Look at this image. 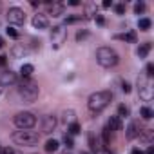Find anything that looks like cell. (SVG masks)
<instances>
[{"label": "cell", "instance_id": "obj_1", "mask_svg": "<svg viewBox=\"0 0 154 154\" xmlns=\"http://www.w3.org/2000/svg\"><path fill=\"white\" fill-rule=\"evenodd\" d=\"M111 100H112V94L109 93V91H96V93H93L91 96H89V102H87V105H89V109H91V112H102L109 103H111Z\"/></svg>", "mask_w": 154, "mask_h": 154}, {"label": "cell", "instance_id": "obj_4", "mask_svg": "<svg viewBox=\"0 0 154 154\" xmlns=\"http://www.w3.org/2000/svg\"><path fill=\"white\" fill-rule=\"evenodd\" d=\"M13 141L17 145H22V147H33L38 143V134L33 132V131H17L13 132Z\"/></svg>", "mask_w": 154, "mask_h": 154}, {"label": "cell", "instance_id": "obj_21", "mask_svg": "<svg viewBox=\"0 0 154 154\" xmlns=\"http://www.w3.org/2000/svg\"><path fill=\"white\" fill-rule=\"evenodd\" d=\"M87 140H89V145H91V150H93V152H98V150H100V147H98V140L94 138V134H93V132H91V134L87 136Z\"/></svg>", "mask_w": 154, "mask_h": 154}, {"label": "cell", "instance_id": "obj_6", "mask_svg": "<svg viewBox=\"0 0 154 154\" xmlns=\"http://www.w3.org/2000/svg\"><path fill=\"white\" fill-rule=\"evenodd\" d=\"M138 91H140V98L143 100H152L154 96V87H152V80L147 78V76H143V78L138 80Z\"/></svg>", "mask_w": 154, "mask_h": 154}, {"label": "cell", "instance_id": "obj_8", "mask_svg": "<svg viewBox=\"0 0 154 154\" xmlns=\"http://www.w3.org/2000/svg\"><path fill=\"white\" fill-rule=\"evenodd\" d=\"M51 40H53V45H54V47H60V45H62V44L67 40V31H65L62 26H56V27H53Z\"/></svg>", "mask_w": 154, "mask_h": 154}, {"label": "cell", "instance_id": "obj_15", "mask_svg": "<svg viewBox=\"0 0 154 154\" xmlns=\"http://www.w3.org/2000/svg\"><path fill=\"white\" fill-rule=\"evenodd\" d=\"M33 71H35V67H33L31 63H24V65L20 67V74H22V78H29V76L33 74Z\"/></svg>", "mask_w": 154, "mask_h": 154}, {"label": "cell", "instance_id": "obj_35", "mask_svg": "<svg viewBox=\"0 0 154 154\" xmlns=\"http://www.w3.org/2000/svg\"><path fill=\"white\" fill-rule=\"evenodd\" d=\"M6 63H8V56L2 54V56H0V65H6Z\"/></svg>", "mask_w": 154, "mask_h": 154}, {"label": "cell", "instance_id": "obj_20", "mask_svg": "<svg viewBox=\"0 0 154 154\" xmlns=\"http://www.w3.org/2000/svg\"><path fill=\"white\" fill-rule=\"evenodd\" d=\"M58 145H60V143H58L56 140H47L45 145H44V149H45L47 152H54V150L58 149Z\"/></svg>", "mask_w": 154, "mask_h": 154}, {"label": "cell", "instance_id": "obj_10", "mask_svg": "<svg viewBox=\"0 0 154 154\" xmlns=\"http://www.w3.org/2000/svg\"><path fill=\"white\" fill-rule=\"evenodd\" d=\"M54 127H56V118L54 116H45L44 118V123H42V132L49 134V132H53Z\"/></svg>", "mask_w": 154, "mask_h": 154}, {"label": "cell", "instance_id": "obj_26", "mask_svg": "<svg viewBox=\"0 0 154 154\" xmlns=\"http://www.w3.org/2000/svg\"><path fill=\"white\" fill-rule=\"evenodd\" d=\"M69 132H71V134H78V132H80V123L72 122V123L69 125Z\"/></svg>", "mask_w": 154, "mask_h": 154}, {"label": "cell", "instance_id": "obj_32", "mask_svg": "<svg viewBox=\"0 0 154 154\" xmlns=\"http://www.w3.org/2000/svg\"><path fill=\"white\" fill-rule=\"evenodd\" d=\"M114 9H116V13H118V15H123V13H125V6H123V4H118Z\"/></svg>", "mask_w": 154, "mask_h": 154}, {"label": "cell", "instance_id": "obj_30", "mask_svg": "<svg viewBox=\"0 0 154 154\" xmlns=\"http://www.w3.org/2000/svg\"><path fill=\"white\" fill-rule=\"evenodd\" d=\"M0 154H15V150L11 147H0Z\"/></svg>", "mask_w": 154, "mask_h": 154}, {"label": "cell", "instance_id": "obj_34", "mask_svg": "<svg viewBox=\"0 0 154 154\" xmlns=\"http://www.w3.org/2000/svg\"><path fill=\"white\" fill-rule=\"evenodd\" d=\"M87 36V31H80L78 35H76V40H82V38H85Z\"/></svg>", "mask_w": 154, "mask_h": 154}, {"label": "cell", "instance_id": "obj_40", "mask_svg": "<svg viewBox=\"0 0 154 154\" xmlns=\"http://www.w3.org/2000/svg\"><path fill=\"white\" fill-rule=\"evenodd\" d=\"M2 47H4V38L0 36V49H2Z\"/></svg>", "mask_w": 154, "mask_h": 154}, {"label": "cell", "instance_id": "obj_27", "mask_svg": "<svg viewBox=\"0 0 154 154\" xmlns=\"http://www.w3.org/2000/svg\"><path fill=\"white\" fill-rule=\"evenodd\" d=\"M6 33H8L11 38H18V31H17L15 27H8V29H6Z\"/></svg>", "mask_w": 154, "mask_h": 154}, {"label": "cell", "instance_id": "obj_31", "mask_svg": "<svg viewBox=\"0 0 154 154\" xmlns=\"http://www.w3.org/2000/svg\"><path fill=\"white\" fill-rule=\"evenodd\" d=\"M152 71H154V65L149 63V65H147V78H152V74H154Z\"/></svg>", "mask_w": 154, "mask_h": 154}, {"label": "cell", "instance_id": "obj_25", "mask_svg": "<svg viewBox=\"0 0 154 154\" xmlns=\"http://www.w3.org/2000/svg\"><path fill=\"white\" fill-rule=\"evenodd\" d=\"M123 116H125V118L129 116V107L120 105V107H118V118H123Z\"/></svg>", "mask_w": 154, "mask_h": 154}, {"label": "cell", "instance_id": "obj_13", "mask_svg": "<svg viewBox=\"0 0 154 154\" xmlns=\"http://www.w3.org/2000/svg\"><path fill=\"white\" fill-rule=\"evenodd\" d=\"M107 127H109V131H122V127H123L122 118H118V116H111Z\"/></svg>", "mask_w": 154, "mask_h": 154}, {"label": "cell", "instance_id": "obj_39", "mask_svg": "<svg viewBox=\"0 0 154 154\" xmlns=\"http://www.w3.org/2000/svg\"><path fill=\"white\" fill-rule=\"evenodd\" d=\"M131 154H143V152H141V150H140V149H134V150H132V152H131Z\"/></svg>", "mask_w": 154, "mask_h": 154}, {"label": "cell", "instance_id": "obj_19", "mask_svg": "<svg viewBox=\"0 0 154 154\" xmlns=\"http://www.w3.org/2000/svg\"><path fill=\"white\" fill-rule=\"evenodd\" d=\"M149 51H150V44L147 42V44H141L140 47H138V56L140 58H145L147 54H149Z\"/></svg>", "mask_w": 154, "mask_h": 154}, {"label": "cell", "instance_id": "obj_37", "mask_svg": "<svg viewBox=\"0 0 154 154\" xmlns=\"http://www.w3.org/2000/svg\"><path fill=\"white\" fill-rule=\"evenodd\" d=\"M112 6V2H111V0H105V2H103V8L107 9V8H111Z\"/></svg>", "mask_w": 154, "mask_h": 154}, {"label": "cell", "instance_id": "obj_7", "mask_svg": "<svg viewBox=\"0 0 154 154\" xmlns=\"http://www.w3.org/2000/svg\"><path fill=\"white\" fill-rule=\"evenodd\" d=\"M8 20L9 24H15V26H22L26 22V13L20 9V8H11L8 11Z\"/></svg>", "mask_w": 154, "mask_h": 154}, {"label": "cell", "instance_id": "obj_5", "mask_svg": "<svg viewBox=\"0 0 154 154\" xmlns=\"http://www.w3.org/2000/svg\"><path fill=\"white\" fill-rule=\"evenodd\" d=\"M15 125L22 131H29L36 125V116L33 112H18L15 116Z\"/></svg>", "mask_w": 154, "mask_h": 154}, {"label": "cell", "instance_id": "obj_16", "mask_svg": "<svg viewBox=\"0 0 154 154\" xmlns=\"http://www.w3.org/2000/svg\"><path fill=\"white\" fill-rule=\"evenodd\" d=\"M49 13H51L53 17H60V15L63 13V4H51V6H49Z\"/></svg>", "mask_w": 154, "mask_h": 154}, {"label": "cell", "instance_id": "obj_42", "mask_svg": "<svg viewBox=\"0 0 154 154\" xmlns=\"http://www.w3.org/2000/svg\"><path fill=\"white\" fill-rule=\"evenodd\" d=\"M82 154H89V152H82Z\"/></svg>", "mask_w": 154, "mask_h": 154}, {"label": "cell", "instance_id": "obj_9", "mask_svg": "<svg viewBox=\"0 0 154 154\" xmlns=\"http://www.w3.org/2000/svg\"><path fill=\"white\" fill-rule=\"evenodd\" d=\"M33 26H35V29H47L49 27V20H47V17L45 15H35L33 17Z\"/></svg>", "mask_w": 154, "mask_h": 154}, {"label": "cell", "instance_id": "obj_38", "mask_svg": "<svg viewBox=\"0 0 154 154\" xmlns=\"http://www.w3.org/2000/svg\"><path fill=\"white\" fill-rule=\"evenodd\" d=\"M145 154H154V147L152 145H149V149H147V152Z\"/></svg>", "mask_w": 154, "mask_h": 154}, {"label": "cell", "instance_id": "obj_14", "mask_svg": "<svg viewBox=\"0 0 154 154\" xmlns=\"http://www.w3.org/2000/svg\"><path fill=\"white\" fill-rule=\"evenodd\" d=\"M152 136H154V132H152L150 129H147V131H141V132H140V140H141V141H145L147 145H150V143H152Z\"/></svg>", "mask_w": 154, "mask_h": 154}, {"label": "cell", "instance_id": "obj_17", "mask_svg": "<svg viewBox=\"0 0 154 154\" xmlns=\"http://www.w3.org/2000/svg\"><path fill=\"white\" fill-rule=\"evenodd\" d=\"M27 53V49L24 47V45H15L13 47V51H11V54H13V58H24V54Z\"/></svg>", "mask_w": 154, "mask_h": 154}, {"label": "cell", "instance_id": "obj_24", "mask_svg": "<svg viewBox=\"0 0 154 154\" xmlns=\"http://www.w3.org/2000/svg\"><path fill=\"white\" fill-rule=\"evenodd\" d=\"M141 116H143L145 120H150V118L154 116V112H152L150 107H143V109H141Z\"/></svg>", "mask_w": 154, "mask_h": 154}, {"label": "cell", "instance_id": "obj_22", "mask_svg": "<svg viewBox=\"0 0 154 154\" xmlns=\"http://www.w3.org/2000/svg\"><path fill=\"white\" fill-rule=\"evenodd\" d=\"M150 24H152V22H150L149 18H140V20H138V27H140L141 31H149V29H150Z\"/></svg>", "mask_w": 154, "mask_h": 154}, {"label": "cell", "instance_id": "obj_3", "mask_svg": "<svg viewBox=\"0 0 154 154\" xmlns=\"http://www.w3.org/2000/svg\"><path fill=\"white\" fill-rule=\"evenodd\" d=\"M18 93H20V96H22L24 102L31 103V102H35L38 98V93H40L38 91V84L33 82V80H24V84L18 87Z\"/></svg>", "mask_w": 154, "mask_h": 154}, {"label": "cell", "instance_id": "obj_33", "mask_svg": "<svg viewBox=\"0 0 154 154\" xmlns=\"http://www.w3.org/2000/svg\"><path fill=\"white\" fill-rule=\"evenodd\" d=\"M122 89H123V93H127V94L131 93V85H129L127 82H123V84H122Z\"/></svg>", "mask_w": 154, "mask_h": 154}, {"label": "cell", "instance_id": "obj_12", "mask_svg": "<svg viewBox=\"0 0 154 154\" xmlns=\"http://www.w3.org/2000/svg\"><path fill=\"white\" fill-rule=\"evenodd\" d=\"M15 80H17V76L11 71H6V72L0 74V84L2 85H11V84H15Z\"/></svg>", "mask_w": 154, "mask_h": 154}, {"label": "cell", "instance_id": "obj_18", "mask_svg": "<svg viewBox=\"0 0 154 154\" xmlns=\"http://www.w3.org/2000/svg\"><path fill=\"white\" fill-rule=\"evenodd\" d=\"M114 38H118V40H125V42H131V44L136 42V35H134L132 31H129V33H125V35H116Z\"/></svg>", "mask_w": 154, "mask_h": 154}, {"label": "cell", "instance_id": "obj_2", "mask_svg": "<svg viewBox=\"0 0 154 154\" xmlns=\"http://www.w3.org/2000/svg\"><path fill=\"white\" fill-rule=\"evenodd\" d=\"M96 60L102 67H114L118 62H120V56L114 49L111 47H100L96 51Z\"/></svg>", "mask_w": 154, "mask_h": 154}, {"label": "cell", "instance_id": "obj_29", "mask_svg": "<svg viewBox=\"0 0 154 154\" xmlns=\"http://www.w3.org/2000/svg\"><path fill=\"white\" fill-rule=\"evenodd\" d=\"M134 11H136V13H143V11H145V4H143V2H138V4L134 6Z\"/></svg>", "mask_w": 154, "mask_h": 154}, {"label": "cell", "instance_id": "obj_23", "mask_svg": "<svg viewBox=\"0 0 154 154\" xmlns=\"http://www.w3.org/2000/svg\"><path fill=\"white\" fill-rule=\"evenodd\" d=\"M102 138H103V145H109L111 143V131H109V127H105L102 131Z\"/></svg>", "mask_w": 154, "mask_h": 154}, {"label": "cell", "instance_id": "obj_11", "mask_svg": "<svg viewBox=\"0 0 154 154\" xmlns=\"http://www.w3.org/2000/svg\"><path fill=\"white\" fill-rule=\"evenodd\" d=\"M140 132H141V131H140L138 122H131L129 127H127V140H134V138H138Z\"/></svg>", "mask_w": 154, "mask_h": 154}, {"label": "cell", "instance_id": "obj_28", "mask_svg": "<svg viewBox=\"0 0 154 154\" xmlns=\"http://www.w3.org/2000/svg\"><path fill=\"white\" fill-rule=\"evenodd\" d=\"M63 143H65V145H67L69 149H71V147H74V143H72V138H71V134H65V136H63Z\"/></svg>", "mask_w": 154, "mask_h": 154}, {"label": "cell", "instance_id": "obj_36", "mask_svg": "<svg viewBox=\"0 0 154 154\" xmlns=\"http://www.w3.org/2000/svg\"><path fill=\"white\" fill-rule=\"evenodd\" d=\"M96 22H98L100 26H103V22H105V20H103V17H100V15H98V17H96Z\"/></svg>", "mask_w": 154, "mask_h": 154}, {"label": "cell", "instance_id": "obj_41", "mask_svg": "<svg viewBox=\"0 0 154 154\" xmlns=\"http://www.w3.org/2000/svg\"><path fill=\"white\" fill-rule=\"evenodd\" d=\"M103 154H112V152H109V150H105V152H103Z\"/></svg>", "mask_w": 154, "mask_h": 154}]
</instances>
